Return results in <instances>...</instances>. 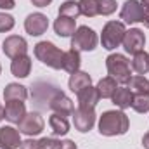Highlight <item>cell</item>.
Listing matches in <instances>:
<instances>
[{
  "mask_svg": "<svg viewBox=\"0 0 149 149\" xmlns=\"http://www.w3.org/2000/svg\"><path fill=\"white\" fill-rule=\"evenodd\" d=\"M80 64H81V57H80L78 50L70 49L64 52V56H63V70L64 71L73 74L76 71H80Z\"/></svg>",
  "mask_w": 149,
  "mask_h": 149,
  "instance_id": "19",
  "label": "cell"
},
{
  "mask_svg": "<svg viewBox=\"0 0 149 149\" xmlns=\"http://www.w3.org/2000/svg\"><path fill=\"white\" fill-rule=\"evenodd\" d=\"M144 5L139 2V0H127L121 7V12H120V17L123 19V23L127 24H135L139 21H142V16H144Z\"/></svg>",
  "mask_w": 149,
  "mask_h": 149,
  "instance_id": "7",
  "label": "cell"
},
{
  "mask_svg": "<svg viewBox=\"0 0 149 149\" xmlns=\"http://www.w3.org/2000/svg\"><path fill=\"white\" fill-rule=\"evenodd\" d=\"M113 104L118 106L120 109H127L132 106V99H134V92L128 87H120L116 88V92L113 94Z\"/></svg>",
  "mask_w": 149,
  "mask_h": 149,
  "instance_id": "20",
  "label": "cell"
},
{
  "mask_svg": "<svg viewBox=\"0 0 149 149\" xmlns=\"http://www.w3.org/2000/svg\"><path fill=\"white\" fill-rule=\"evenodd\" d=\"M10 71L17 78H26L30 74V71H31V57L28 54H24V56H19V57L12 59Z\"/></svg>",
  "mask_w": 149,
  "mask_h": 149,
  "instance_id": "17",
  "label": "cell"
},
{
  "mask_svg": "<svg viewBox=\"0 0 149 149\" xmlns=\"http://www.w3.org/2000/svg\"><path fill=\"white\" fill-rule=\"evenodd\" d=\"M59 149H76V144H74L73 141L66 139V141H61V146H59Z\"/></svg>",
  "mask_w": 149,
  "mask_h": 149,
  "instance_id": "33",
  "label": "cell"
},
{
  "mask_svg": "<svg viewBox=\"0 0 149 149\" xmlns=\"http://www.w3.org/2000/svg\"><path fill=\"white\" fill-rule=\"evenodd\" d=\"M80 5L78 2L74 0H66L59 5V16H66V17H71V19H76L80 16Z\"/></svg>",
  "mask_w": 149,
  "mask_h": 149,
  "instance_id": "26",
  "label": "cell"
},
{
  "mask_svg": "<svg viewBox=\"0 0 149 149\" xmlns=\"http://www.w3.org/2000/svg\"><path fill=\"white\" fill-rule=\"evenodd\" d=\"M106 68L111 78H114L118 83L121 85H128L130 78H132V66L130 61L123 56V54H111L106 57Z\"/></svg>",
  "mask_w": 149,
  "mask_h": 149,
  "instance_id": "2",
  "label": "cell"
},
{
  "mask_svg": "<svg viewBox=\"0 0 149 149\" xmlns=\"http://www.w3.org/2000/svg\"><path fill=\"white\" fill-rule=\"evenodd\" d=\"M26 97H28V90L24 85H19V83H9L3 90L5 101H24Z\"/></svg>",
  "mask_w": 149,
  "mask_h": 149,
  "instance_id": "21",
  "label": "cell"
},
{
  "mask_svg": "<svg viewBox=\"0 0 149 149\" xmlns=\"http://www.w3.org/2000/svg\"><path fill=\"white\" fill-rule=\"evenodd\" d=\"M116 80L114 78H111V76H106V78H101L99 80V83H97V92H99V97L101 99H111L113 94L116 92Z\"/></svg>",
  "mask_w": 149,
  "mask_h": 149,
  "instance_id": "23",
  "label": "cell"
},
{
  "mask_svg": "<svg viewBox=\"0 0 149 149\" xmlns=\"http://www.w3.org/2000/svg\"><path fill=\"white\" fill-rule=\"evenodd\" d=\"M61 141L54 139V137H43L40 139V149H59Z\"/></svg>",
  "mask_w": 149,
  "mask_h": 149,
  "instance_id": "31",
  "label": "cell"
},
{
  "mask_svg": "<svg viewBox=\"0 0 149 149\" xmlns=\"http://www.w3.org/2000/svg\"><path fill=\"white\" fill-rule=\"evenodd\" d=\"M141 23H144V26L149 28V9L144 10V16H142V21H141Z\"/></svg>",
  "mask_w": 149,
  "mask_h": 149,
  "instance_id": "36",
  "label": "cell"
},
{
  "mask_svg": "<svg viewBox=\"0 0 149 149\" xmlns=\"http://www.w3.org/2000/svg\"><path fill=\"white\" fill-rule=\"evenodd\" d=\"M19 130L14 127H0V149H19L21 148Z\"/></svg>",
  "mask_w": 149,
  "mask_h": 149,
  "instance_id": "13",
  "label": "cell"
},
{
  "mask_svg": "<svg viewBox=\"0 0 149 149\" xmlns=\"http://www.w3.org/2000/svg\"><path fill=\"white\" fill-rule=\"evenodd\" d=\"M43 127H45V121H43V118L40 116V113H37V111L26 113L24 118L17 123V130H19V134L30 135V137H31V135H38V134H42Z\"/></svg>",
  "mask_w": 149,
  "mask_h": 149,
  "instance_id": "6",
  "label": "cell"
},
{
  "mask_svg": "<svg viewBox=\"0 0 149 149\" xmlns=\"http://www.w3.org/2000/svg\"><path fill=\"white\" fill-rule=\"evenodd\" d=\"M3 118H5V116H3V106H2V104H0V121H2V120H3Z\"/></svg>",
  "mask_w": 149,
  "mask_h": 149,
  "instance_id": "39",
  "label": "cell"
},
{
  "mask_svg": "<svg viewBox=\"0 0 149 149\" xmlns=\"http://www.w3.org/2000/svg\"><path fill=\"white\" fill-rule=\"evenodd\" d=\"M14 0H0V9H14Z\"/></svg>",
  "mask_w": 149,
  "mask_h": 149,
  "instance_id": "34",
  "label": "cell"
},
{
  "mask_svg": "<svg viewBox=\"0 0 149 149\" xmlns=\"http://www.w3.org/2000/svg\"><path fill=\"white\" fill-rule=\"evenodd\" d=\"M12 28H14V17L5 12H0V33L10 31Z\"/></svg>",
  "mask_w": 149,
  "mask_h": 149,
  "instance_id": "30",
  "label": "cell"
},
{
  "mask_svg": "<svg viewBox=\"0 0 149 149\" xmlns=\"http://www.w3.org/2000/svg\"><path fill=\"white\" fill-rule=\"evenodd\" d=\"M50 2H52V0H31V3H33L35 7H47Z\"/></svg>",
  "mask_w": 149,
  "mask_h": 149,
  "instance_id": "35",
  "label": "cell"
},
{
  "mask_svg": "<svg viewBox=\"0 0 149 149\" xmlns=\"http://www.w3.org/2000/svg\"><path fill=\"white\" fill-rule=\"evenodd\" d=\"M49 109H52V111L57 113V114H63V116H70V114H73L74 106H73V101L64 92L57 90L50 97V101H49Z\"/></svg>",
  "mask_w": 149,
  "mask_h": 149,
  "instance_id": "12",
  "label": "cell"
},
{
  "mask_svg": "<svg viewBox=\"0 0 149 149\" xmlns=\"http://www.w3.org/2000/svg\"><path fill=\"white\" fill-rule=\"evenodd\" d=\"M130 121L128 116L123 111H104L99 118V132L101 135L114 137V135H123L128 132Z\"/></svg>",
  "mask_w": 149,
  "mask_h": 149,
  "instance_id": "1",
  "label": "cell"
},
{
  "mask_svg": "<svg viewBox=\"0 0 149 149\" xmlns=\"http://www.w3.org/2000/svg\"><path fill=\"white\" fill-rule=\"evenodd\" d=\"M49 125H50L54 135H66V134L70 132V121H68V118L63 116V114L54 113V114L49 118Z\"/></svg>",
  "mask_w": 149,
  "mask_h": 149,
  "instance_id": "22",
  "label": "cell"
},
{
  "mask_svg": "<svg viewBox=\"0 0 149 149\" xmlns=\"http://www.w3.org/2000/svg\"><path fill=\"white\" fill-rule=\"evenodd\" d=\"M0 73H2V66H0Z\"/></svg>",
  "mask_w": 149,
  "mask_h": 149,
  "instance_id": "40",
  "label": "cell"
},
{
  "mask_svg": "<svg viewBox=\"0 0 149 149\" xmlns=\"http://www.w3.org/2000/svg\"><path fill=\"white\" fill-rule=\"evenodd\" d=\"M92 85V78H90V74L85 73V71H76L70 76V81H68V87H70V90L74 92V94H78L80 90H83L85 87H90Z\"/></svg>",
  "mask_w": 149,
  "mask_h": 149,
  "instance_id": "18",
  "label": "cell"
},
{
  "mask_svg": "<svg viewBox=\"0 0 149 149\" xmlns=\"http://www.w3.org/2000/svg\"><path fill=\"white\" fill-rule=\"evenodd\" d=\"M142 146H144L146 149H149V132H146L144 137H142Z\"/></svg>",
  "mask_w": 149,
  "mask_h": 149,
  "instance_id": "37",
  "label": "cell"
},
{
  "mask_svg": "<svg viewBox=\"0 0 149 149\" xmlns=\"http://www.w3.org/2000/svg\"><path fill=\"white\" fill-rule=\"evenodd\" d=\"M73 125L74 128L81 134L90 132L92 127L95 125V111L94 109H85V108H78L73 111Z\"/></svg>",
  "mask_w": 149,
  "mask_h": 149,
  "instance_id": "8",
  "label": "cell"
},
{
  "mask_svg": "<svg viewBox=\"0 0 149 149\" xmlns=\"http://www.w3.org/2000/svg\"><path fill=\"white\" fill-rule=\"evenodd\" d=\"M76 97H78V108H85V109H94L95 106H97V102H99V92H97V88L95 87H85L83 90H80L78 94H76Z\"/></svg>",
  "mask_w": 149,
  "mask_h": 149,
  "instance_id": "15",
  "label": "cell"
},
{
  "mask_svg": "<svg viewBox=\"0 0 149 149\" xmlns=\"http://www.w3.org/2000/svg\"><path fill=\"white\" fill-rule=\"evenodd\" d=\"M54 31H56V35H59L63 38L71 37L76 31V19L66 17V16H59L54 21Z\"/></svg>",
  "mask_w": 149,
  "mask_h": 149,
  "instance_id": "16",
  "label": "cell"
},
{
  "mask_svg": "<svg viewBox=\"0 0 149 149\" xmlns=\"http://www.w3.org/2000/svg\"><path fill=\"white\" fill-rule=\"evenodd\" d=\"M28 52V42L19 35H10L3 40V54L10 59L24 56Z\"/></svg>",
  "mask_w": 149,
  "mask_h": 149,
  "instance_id": "10",
  "label": "cell"
},
{
  "mask_svg": "<svg viewBox=\"0 0 149 149\" xmlns=\"http://www.w3.org/2000/svg\"><path fill=\"white\" fill-rule=\"evenodd\" d=\"M125 24L121 21H108L102 28V35H101V43L106 50H113L116 47H120V43H123L125 38Z\"/></svg>",
  "mask_w": 149,
  "mask_h": 149,
  "instance_id": "4",
  "label": "cell"
},
{
  "mask_svg": "<svg viewBox=\"0 0 149 149\" xmlns=\"http://www.w3.org/2000/svg\"><path fill=\"white\" fill-rule=\"evenodd\" d=\"M19 149H40V139H26L21 142V148Z\"/></svg>",
  "mask_w": 149,
  "mask_h": 149,
  "instance_id": "32",
  "label": "cell"
},
{
  "mask_svg": "<svg viewBox=\"0 0 149 149\" xmlns=\"http://www.w3.org/2000/svg\"><path fill=\"white\" fill-rule=\"evenodd\" d=\"M80 12L87 17H95L99 14V0H80Z\"/></svg>",
  "mask_w": 149,
  "mask_h": 149,
  "instance_id": "27",
  "label": "cell"
},
{
  "mask_svg": "<svg viewBox=\"0 0 149 149\" xmlns=\"http://www.w3.org/2000/svg\"><path fill=\"white\" fill-rule=\"evenodd\" d=\"M141 3L144 5V9H149V0H141Z\"/></svg>",
  "mask_w": 149,
  "mask_h": 149,
  "instance_id": "38",
  "label": "cell"
},
{
  "mask_svg": "<svg viewBox=\"0 0 149 149\" xmlns=\"http://www.w3.org/2000/svg\"><path fill=\"white\" fill-rule=\"evenodd\" d=\"M97 42H99L97 33L92 28L80 26V28H76V31H74L73 37H71V49L78 50V52L80 50L90 52V50H94L97 47Z\"/></svg>",
  "mask_w": 149,
  "mask_h": 149,
  "instance_id": "5",
  "label": "cell"
},
{
  "mask_svg": "<svg viewBox=\"0 0 149 149\" xmlns=\"http://www.w3.org/2000/svg\"><path fill=\"white\" fill-rule=\"evenodd\" d=\"M128 88L135 94H149V80L144 74H135L130 78Z\"/></svg>",
  "mask_w": 149,
  "mask_h": 149,
  "instance_id": "25",
  "label": "cell"
},
{
  "mask_svg": "<svg viewBox=\"0 0 149 149\" xmlns=\"http://www.w3.org/2000/svg\"><path fill=\"white\" fill-rule=\"evenodd\" d=\"M116 10V0H99V14L111 16Z\"/></svg>",
  "mask_w": 149,
  "mask_h": 149,
  "instance_id": "29",
  "label": "cell"
},
{
  "mask_svg": "<svg viewBox=\"0 0 149 149\" xmlns=\"http://www.w3.org/2000/svg\"><path fill=\"white\" fill-rule=\"evenodd\" d=\"M5 108H3V116L5 120H9L10 123H19L24 114H26V106L23 101H5Z\"/></svg>",
  "mask_w": 149,
  "mask_h": 149,
  "instance_id": "14",
  "label": "cell"
},
{
  "mask_svg": "<svg viewBox=\"0 0 149 149\" xmlns=\"http://www.w3.org/2000/svg\"><path fill=\"white\" fill-rule=\"evenodd\" d=\"M144 45H146V37H144V33L139 28H132V30H128L125 33V38H123V49H125V52L137 54V52L144 50Z\"/></svg>",
  "mask_w": 149,
  "mask_h": 149,
  "instance_id": "11",
  "label": "cell"
},
{
  "mask_svg": "<svg viewBox=\"0 0 149 149\" xmlns=\"http://www.w3.org/2000/svg\"><path fill=\"white\" fill-rule=\"evenodd\" d=\"M47 28H49V19H47V16L42 14V12H33V14H30V16L24 19V30H26V33L31 35V37H40V35H43V33L47 31Z\"/></svg>",
  "mask_w": 149,
  "mask_h": 149,
  "instance_id": "9",
  "label": "cell"
},
{
  "mask_svg": "<svg viewBox=\"0 0 149 149\" xmlns=\"http://www.w3.org/2000/svg\"><path fill=\"white\" fill-rule=\"evenodd\" d=\"M132 70L139 74H146L149 71V54L141 50L137 54H134V59H132Z\"/></svg>",
  "mask_w": 149,
  "mask_h": 149,
  "instance_id": "24",
  "label": "cell"
},
{
  "mask_svg": "<svg viewBox=\"0 0 149 149\" xmlns=\"http://www.w3.org/2000/svg\"><path fill=\"white\" fill-rule=\"evenodd\" d=\"M132 108L137 113L149 111V94H135L132 99Z\"/></svg>",
  "mask_w": 149,
  "mask_h": 149,
  "instance_id": "28",
  "label": "cell"
},
{
  "mask_svg": "<svg viewBox=\"0 0 149 149\" xmlns=\"http://www.w3.org/2000/svg\"><path fill=\"white\" fill-rule=\"evenodd\" d=\"M63 56L64 52L59 47H56L52 42L43 40L35 45V57L52 70H63Z\"/></svg>",
  "mask_w": 149,
  "mask_h": 149,
  "instance_id": "3",
  "label": "cell"
}]
</instances>
